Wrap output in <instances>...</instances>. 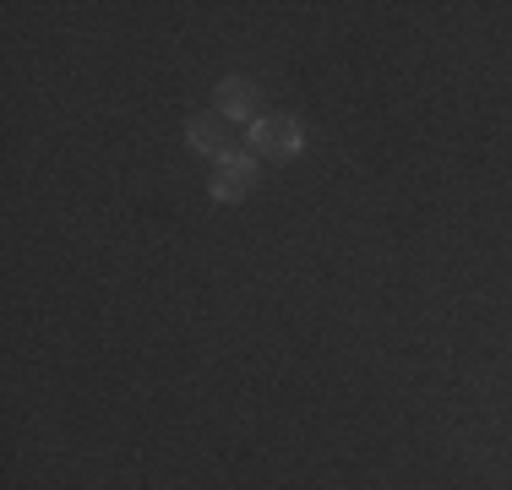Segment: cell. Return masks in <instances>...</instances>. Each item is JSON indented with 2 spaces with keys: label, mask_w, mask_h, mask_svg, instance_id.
<instances>
[{
  "label": "cell",
  "mask_w": 512,
  "mask_h": 490,
  "mask_svg": "<svg viewBox=\"0 0 512 490\" xmlns=\"http://www.w3.org/2000/svg\"><path fill=\"white\" fill-rule=\"evenodd\" d=\"M246 142H251L256 158H295L300 147H306V131H300L295 115H262Z\"/></svg>",
  "instance_id": "obj_1"
},
{
  "label": "cell",
  "mask_w": 512,
  "mask_h": 490,
  "mask_svg": "<svg viewBox=\"0 0 512 490\" xmlns=\"http://www.w3.org/2000/svg\"><path fill=\"white\" fill-rule=\"evenodd\" d=\"M256 186V153H229V158H218V175H213V186H207V196L213 202H246Z\"/></svg>",
  "instance_id": "obj_2"
},
{
  "label": "cell",
  "mask_w": 512,
  "mask_h": 490,
  "mask_svg": "<svg viewBox=\"0 0 512 490\" xmlns=\"http://www.w3.org/2000/svg\"><path fill=\"white\" fill-rule=\"evenodd\" d=\"M186 147L202 158H229V131H224V115H191L186 120Z\"/></svg>",
  "instance_id": "obj_3"
},
{
  "label": "cell",
  "mask_w": 512,
  "mask_h": 490,
  "mask_svg": "<svg viewBox=\"0 0 512 490\" xmlns=\"http://www.w3.org/2000/svg\"><path fill=\"white\" fill-rule=\"evenodd\" d=\"M256 98H262V93H256V82L224 77V82H218V115H224V120H251V126H256V120H262V115H256Z\"/></svg>",
  "instance_id": "obj_4"
}]
</instances>
